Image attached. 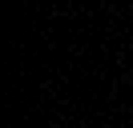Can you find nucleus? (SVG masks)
I'll use <instances>...</instances> for the list:
<instances>
[]
</instances>
